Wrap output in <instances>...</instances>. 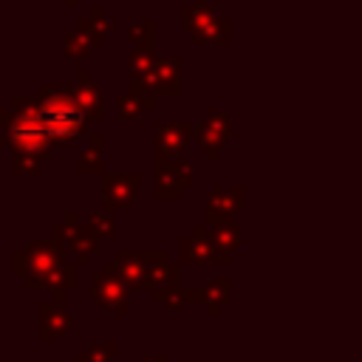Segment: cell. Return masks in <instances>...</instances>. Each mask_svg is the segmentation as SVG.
Returning a JSON list of instances; mask_svg holds the SVG:
<instances>
[{"label": "cell", "mask_w": 362, "mask_h": 362, "mask_svg": "<svg viewBox=\"0 0 362 362\" xmlns=\"http://www.w3.org/2000/svg\"><path fill=\"white\" fill-rule=\"evenodd\" d=\"M68 325H71V317H65L62 311H57V314H54V317H48V320L42 317V337H45V339H51V337L62 334Z\"/></svg>", "instance_id": "obj_2"}, {"label": "cell", "mask_w": 362, "mask_h": 362, "mask_svg": "<svg viewBox=\"0 0 362 362\" xmlns=\"http://www.w3.org/2000/svg\"><path fill=\"white\" fill-rule=\"evenodd\" d=\"M113 354H116L113 342H96V345L88 348V354L79 356V362H110Z\"/></svg>", "instance_id": "obj_1"}, {"label": "cell", "mask_w": 362, "mask_h": 362, "mask_svg": "<svg viewBox=\"0 0 362 362\" xmlns=\"http://www.w3.org/2000/svg\"><path fill=\"white\" fill-rule=\"evenodd\" d=\"M141 362H167V356H158V354H153V356H144Z\"/></svg>", "instance_id": "obj_3"}]
</instances>
